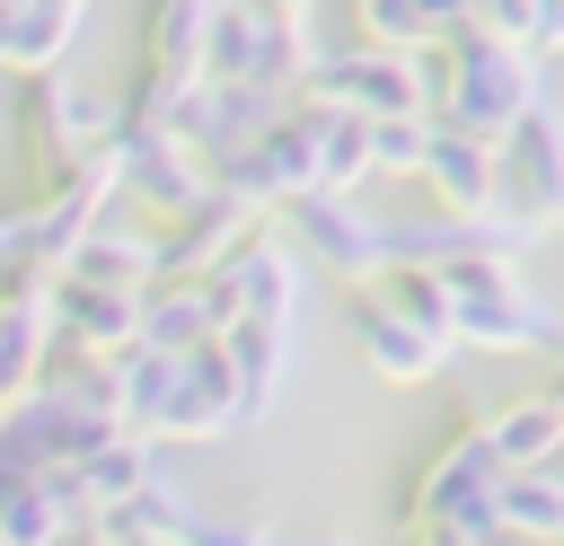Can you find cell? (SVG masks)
<instances>
[{"mask_svg":"<svg viewBox=\"0 0 564 546\" xmlns=\"http://www.w3.org/2000/svg\"><path fill=\"white\" fill-rule=\"evenodd\" d=\"M449 79H441V123L458 132H485V141H511L546 88H538V44H511V35H485V26H458L441 44Z\"/></svg>","mask_w":564,"mask_h":546,"instance_id":"6da1fadb","label":"cell"},{"mask_svg":"<svg viewBox=\"0 0 564 546\" xmlns=\"http://www.w3.org/2000/svg\"><path fill=\"white\" fill-rule=\"evenodd\" d=\"M502 203L546 238V229H564V114L555 106H538L511 141H502Z\"/></svg>","mask_w":564,"mask_h":546,"instance_id":"ba28073f","label":"cell"},{"mask_svg":"<svg viewBox=\"0 0 564 546\" xmlns=\"http://www.w3.org/2000/svg\"><path fill=\"white\" fill-rule=\"evenodd\" d=\"M449 299H458V343L476 352H564V317L546 308V291H529L520 255L449 264Z\"/></svg>","mask_w":564,"mask_h":546,"instance_id":"7a4b0ae2","label":"cell"},{"mask_svg":"<svg viewBox=\"0 0 564 546\" xmlns=\"http://www.w3.org/2000/svg\"><path fill=\"white\" fill-rule=\"evenodd\" d=\"M70 467H79V484H88V511H115V502H132V493L159 484V440H150V432H115V440H97V449L70 458Z\"/></svg>","mask_w":564,"mask_h":546,"instance_id":"e0dca14e","label":"cell"},{"mask_svg":"<svg viewBox=\"0 0 564 546\" xmlns=\"http://www.w3.org/2000/svg\"><path fill=\"white\" fill-rule=\"evenodd\" d=\"M502 449H494V432L485 423H458L441 449H423V467L405 476V502H397V520L414 528V520H502Z\"/></svg>","mask_w":564,"mask_h":546,"instance_id":"277c9868","label":"cell"},{"mask_svg":"<svg viewBox=\"0 0 564 546\" xmlns=\"http://www.w3.org/2000/svg\"><path fill=\"white\" fill-rule=\"evenodd\" d=\"M370 150H379V176H423L432 114H379V123H370Z\"/></svg>","mask_w":564,"mask_h":546,"instance_id":"7402d4cb","label":"cell"},{"mask_svg":"<svg viewBox=\"0 0 564 546\" xmlns=\"http://www.w3.org/2000/svg\"><path fill=\"white\" fill-rule=\"evenodd\" d=\"M300 264H308V255H300L291 229H256V238L220 264V282L238 291L247 317H291V308H300Z\"/></svg>","mask_w":564,"mask_h":546,"instance_id":"5bb4252c","label":"cell"},{"mask_svg":"<svg viewBox=\"0 0 564 546\" xmlns=\"http://www.w3.org/2000/svg\"><path fill=\"white\" fill-rule=\"evenodd\" d=\"M546 53H564V0H546V35H538Z\"/></svg>","mask_w":564,"mask_h":546,"instance_id":"d4e9b609","label":"cell"},{"mask_svg":"<svg viewBox=\"0 0 564 546\" xmlns=\"http://www.w3.org/2000/svg\"><path fill=\"white\" fill-rule=\"evenodd\" d=\"M18 114H26V150H35L44 185L123 159V106L79 88V79H62V70H26V106Z\"/></svg>","mask_w":564,"mask_h":546,"instance_id":"3957f363","label":"cell"},{"mask_svg":"<svg viewBox=\"0 0 564 546\" xmlns=\"http://www.w3.org/2000/svg\"><path fill=\"white\" fill-rule=\"evenodd\" d=\"M485 432H494L502 467H555V458H564V396H555V387L511 396L502 414H485Z\"/></svg>","mask_w":564,"mask_h":546,"instance_id":"ac0fdd59","label":"cell"},{"mask_svg":"<svg viewBox=\"0 0 564 546\" xmlns=\"http://www.w3.org/2000/svg\"><path fill=\"white\" fill-rule=\"evenodd\" d=\"M212 185H220V176H212V159H203L185 132H167V123H123V194H141V211L185 220Z\"/></svg>","mask_w":564,"mask_h":546,"instance_id":"52a82bcc","label":"cell"},{"mask_svg":"<svg viewBox=\"0 0 564 546\" xmlns=\"http://www.w3.org/2000/svg\"><path fill=\"white\" fill-rule=\"evenodd\" d=\"M502 528H511L520 546H564V458L502 476Z\"/></svg>","mask_w":564,"mask_h":546,"instance_id":"44dd1931","label":"cell"},{"mask_svg":"<svg viewBox=\"0 0 564 546\" xmlns=\"http://www.w3.org/2000/svg\"><path fill=\"white\" fill-rule=\"evenodd\" d=\"M185 546H344V537H291V528H264V520L194 511V520H185Z\"/></svg>","mask_w":564,"mask_h":546,"instance_id":"603a6c76","label":"cell"},{"mask_svg":"<svg viewBox=\"0 0 564 546\" xmlns=\"http://www.w3.org/2000/svg\"><path fill=\"white\" fill-rule=\"evenodd\" d=\"M238 317H247V308H238V291H229L220 273H203V282H159L150 308H141V343L194 352V343H220Z\"/></svg>","mask_w":564,"mask_h":546,"instance_id":"8fae6325","label":"cell"},{"mask_svg":"<svg viewBox=\"0 0 564 546\" xmlns=\"http://www.w3.org/2000/svg\"><path fill=\"white\" fill-rule=\"evenodd\" d=\"M344 326H352V352L370 361V379H388V387H423V379H441L449 370V335H432L423 317H405L379 282H352V299H344Z\"/></svg>","mask_w":564,"mask_h":546,"instance_id":"5b68a950","label":"cell"},{"mask_svg":"<svg viewBox=\"0 0 564 546\" xmlns=\"http://www.w3.org/2000/svg\"><path fill=\"white\" fill-rule=\"evenodd\" d=\"M423 185L441 211H467V220H494L502 211V141L485 132H458L432 114V150H423Z\"/></svg>","mask_w":564,"mask_h":546,"instance_id":"30bf717a","label":"cell"},{"mask_svg":"<svg viewBox=\"0 0 564 546\" xmlns=\"http://www.w3.org/2000/svg\"><path fill=\"white\" fill-rule=\"evenodd\" d=\"M0 546H9V537H0Z\"/></svg>","mask_w":564,"mask_h":546,"instance_id":"4316f807","label":"cell"},{"mask_svg":"<svg viewBox=\"0 0 564 546\" xmlns=\"http://www.w3.org/2000/svg\"><path fill=\"white\" fill-rule=\"evenodd\" d=\"M458 9H467V26L511 35V44H538L546 35V0H458Z\"/></svg>","mask_w":564,"mask_h":546,"instance_id":"cb8c5ba5","label":"cell"},{"mask_svg":"<svg viewBox=\"0 0 564 546\" xmlns=\"http://www.w3.org/2000/svg\"><path fill=\"white\" fill-rule=\"evenodd\" d=\"M352 26H361V44L423 53V44H449L467 26V9L458 0H352Z\"/></svg>","mask_w":564,"mask_h":546,"instance_id":"d6986e66","label":"cell"},{"mask_svg":"<svg viewBox=\"0 0 564 546\" xmlns=\"http://www.w3.org/2000/svg\"><path fill=\"white\" fill-rule=\"evenodd\" d=\"M264 229V211L247 203V194H229V185H212L185 220H167L159 229V255H167V282H203V273H220L247 238Z\"/></svg>","mask_w":564,"mask_h":546,"instance_id":"9c48e42d","label":"cell"},{"mask_svg":"<svg viewBox=\"0 0 564 546\" xmlns=\"http://www.w3.org/2000/svg\"><path fill=\"white\" fill-rule=\"evenodd\" d=\"M555 396H564V370H555Z\"/></svg>","mask_w":564,"mask_h":546,"instance_id":"484cf974","label":"cell"},{"mask_svg":"<svg viewBox=\"0 0 564 546\" xmlns=\"http://www.w3.org/2000/svg\"><path fill=\"white\" fill-rule=\"evenodd\" d=\"M141 308H150V291H106V282H70V273H62V291H53L62 343H70V352H97V361H115V352L141 343Z\"/></svg>","mask_w":564,"mask_h":546,"instance_id":"4fadbf2b","label":"cell"},{"mask_svg":"<svg viewBox=\"0 0 564 546\" xmlns=\"http://www.w3.org/2000/svg\"><path fill=\"white\" fill-rule=\"evenodd\" d=\"M70 282H106V291H159L167 282V255H159V238L150 229H97L79 255H70Z\"/></svg>","mask_w":564,"mask_h":546,"instance_id":"2e32d148","label":"cell"},{"mask_svg":"<svg viewBox=\"0 0 564 546\" xmlns=\"http://www.w3.org/2000/svg\"><path fill=\"white\" fill-rule=\"evenodd\" d=\"M229 361H238V432H256L282 405V379H291V317H238Z\"/></svg>","mask_w":564,"mask_h":546,"instance_id":"9a60e30c","label":"cell"},{"mask_svg":"<svg viewBox=\"0 0 564 546\" xmlns=\"http://www.w3.org/2000/svg\"><path fill=\"white\" fill-rule=\"evenodd\" d=\"M282 229H291L300 255H308L317 273H335V282H379V273H388V220L361 211L352 194H300V203L282 211Z\"/></svg>","mask_w":564,"mask_h":546,"instance_id":"8992f818","label":"cell"},{"mask_svg":"<svg viewBox=\"0 0 564 546\" xmlns=\"http://www.w3.org/2000/svg\"><path fill=\"white\" fill-rule=\"evenodd\" d=\"M220 432H238V361H229V335L185 352L176 405H167V432L159 440H220Z\"/></svg>","mask_w":564,"mask_h":546,"instance_id":"7c38bea8","label":"cell"},{"mask_svg":"<svg viewBox=\"0 0 564 546\" xmlns=\"http://www.w3.org/2000/svg\"><path fill=\"white\" fill-rule=\"evenodd\" d=\"M79 18H88V0H18V9H9V44H0V62H9V70H62Z\"/></svg>","mask_w":564,"mask_h":546,"instance_id":"ffe728a7","label":"cell"}]
</instances>
